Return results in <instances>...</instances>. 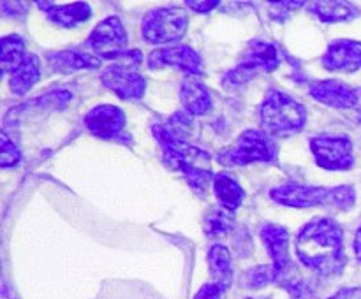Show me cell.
Segmentation results:
<instances>
[{
  "label": "cell",
  "instance_id": "cell-1",
  "mask_svg": "<svg viewBox=\"0 0 361 299\" xmlns=\"http://www.w3.org/2000/svg\"><path fill=\"white\" fill-rule=\"evenodd\" d=\"M296 257L321 276H337L345 267L344 232L331 218L317 217L303 225L295 238Z\"/></svg>",
  "mask_w": 361,
  "mask_h": 299
},
{
  "label": "cell",
  "instance_id": "cell-2",
  "mask_svg": "<svg viewBox=\"0 0 361 299\" xmlns=\"http://www.w3.org/2000/svg\"><path fill=\"white\" fill-rule=\"evenodd\" d=\"M154 134L164 150V162L175 171L182 172L190 186L197 192H204L212 183V157L201 148L192 146L176 137L168 127L155 125Z\"/></svg>",
  "mask_w": 361,
  "mask_h": 299
},
{
  "label": "cell",
  "instance_id": "cell-3",
  "mask_svg": "<svg viewBox=\"0 0 361 299\" xmlns=\"http://www.w3.org/2000/svg\"><path fill=\"white\" fill-rule=\"evenodd\" d=\"M307 122L302 102L281 90H270L261 106V125L268 136H291L300 132Z\"/></svg>",
  "mask_w": 361,
  "mask_h": 299
},
{
  "label": "cell",
  "instance_id": "cell-4",
  "mask_svg": "<svg viewBox=\"0 0 361 299\" xmlns=\"http://www.w3.org/2000/svg\"><path fill=\"white\" fill-rule=\"evenodd\" d=\"M277 157L271 136L264 130L249 129L240 134L238 139L219 153L217 160L222 165H247L254 162H271Z\"/></svg>",
  "mask_w": 361,
  "mask_h": 299
},
{
  "label": "cell",
  "instance_id": "cell-5",
  "mask_svg": "<svg viewBox=\"0 0 361 299\" xmlns=\"http://www.w3.org/2000/svg\"><path fill=\"white\" fill-rule=\"evenodd\" d=\"M189 27V16L180 7H161L150 11L143 20L145 41L150 44H168L175 42L185 35Z\"/></svg>",
  "mask_w": 361,
  "mask_h": 299
},
{
  "label": "cell",
  "instance_id": "cell-6",
  "mask_svg": "<svg viewBox=\"0 0 361 299\" xmlns=\"http://www.w3.org/2000/svg\"><path fill=\"white\" fill-rule=\"evenodd\" d=\"M316 164L328 171H348L355 165L353 141L345 134H319L310 137Z\"/></svg>",
  "mask_w": 361,
  "mask_h": 299
},
{
  "label": "cell",
  "instance_id": "cell-7",
  "mask_svg": "<svg viewBox=\"0 0 361 299\" xmlns=\"http://www.w3.org/2000/svg\"><path fill=\"white\" fill-rule=\"evenodd\" d=\"M127 42H129V35H127L122 20L116 16H109L101 21L92 30L90 39H88V44L97 55H101L102 58L113 60L127 51Z\"/></svg>",
  "mask_w": 361,
  "mask_h": 299
},
{
  "label": "cell",
  "instance_id": "cell-8",
  "mask_svg": "<svg viewBox=\"0 0 361 299\" xmlns=\"http://www.w3.org/2000/svg\"><path fill=\"white\" fill-rule=\"evenodd\" d=\"M271 199L289 208H331V189L324 186H307L298 183L281 185L270 192Z\"/></svg>",
  "mask_w": 361,
  "mask_h": 299
},
{
  "label": "cell",
  "instance_id": "cell-9",
  "mask_svg": "<svg viewBox=\"0 0 361 299\" xmlns=\"http://www.w3.org/2000/svg\"><path fill=\"white\" fill-rule=\"evenodd\" d=\"M150 69H161V67H175L189 76H201L203 74V62L201 56L192 48L183 44L169 46L152 51L148 58Z\"/></svg>",
  "mask_w": 361,
  "mask_h": 299
},
{
  "label": "cell",
  "instance_id": "cell-10",
  "mask_svg": "<svg viewBox=\"0 0 361 299\" xmlns=\"http://www.w3.org/2000/svg\"><path fill=\"white\" fill-rule=\"evenodd\" d=\"M310 95L317 102L334 109H356L360 104V90L338 79L317 81L310 87Z\"/></svg>",
  "mask_w": 361,
  "mask_h": 299
},
{
  "label": "cell",
  "instance_id": "cell-11",
  "mask_svg": "<svg viewBox=\"0 0 361 299\" xmlns=\"http://www.w3.org/2000/svg\"><path fill=\"white\" fill-rule=\"evenodd\" d=\"M279 65H281V53H279L277 46L263 41V39H254L249 42V48L245 49L236 69L250 79L252 74L259 72V70L270 72Z\"/></svg>",
  "mask_w": 361,
  "mask_h": 299
},
{
  "label": "cell",
  "instance_id": "cell-12",
  "mask_svg": "<svg viewBox=\"0 0 361 299\" xmlns=\"http://www.w3.org/2000/svg\"><path fill=\"white\" fill-rule=\"evenodd\" d=\"M324 69L334 72H356L361 69V42L353 39H337L323 55Z\"/></svg>",
  "mask_w": 361,
  "mask_h": 299
},
{
  "label": "cell",
  "instance_id": "cell-13",
  "mask_svg": "<svg viewBox=\"0 0 361 299\" xmlns=\"http://www.w3.org/2000/svg\"><path fill=\"white\" fill-rule=\"evenodd\" d=\"M102 83L115 91L120 98L123 101H137L145 95L147 90V81L141 74L134 72V70H122L116 67H109L104 70L101 76Z\"/></svg>",
  "mask_w": 361,
  "mask_h": 299
},
{
  "label": "cell",
  "instance_id": "cell-14",
  "mask_svg": "<svg viewBox=\"0 0 361 299\" xmlns=\"http://www.w3.org/2000/svg\"><path fill=\"white\" fill-rule=\"evenodd\" d=\"M259 234L271 257V266L275 267L279 278H281L289 267V264H291L288 229L279 224H264L261 227Z\"/></svg>",
  "mask_w": 361,
  "mask_h": 299
},
{
  "label": "cell",
  "instance_id": "cell-15",
  "mask_svg": "<svg viewBox=\"0 0 361 299\" xmlns=\"http://www.w3.org/2000/svg\"><path fill=\"white\" fill-rule=\"evenodd\" d=\"M85 125L94 136L113 137L126 125V113L118 106H97L85 116Z\"/></svg>",
  "mask_w": 361,
  "mask_h": 299
},
{
  "label": "cell",
  "instance_id": "cell-16",
  "mask_svg": "<svg viewBox=\"0 0 361 299\" xmlns=\"http://www.w3.org/2000/svg\"><path fill=\"white\" fill-rule=\"evenodd\" d=\"M41 77V60L34 53H28L23 62L11 72L9 87L16 95H25L32 90Z\"/></svg>",
  "mask_w": 361,
  "mask_h": 299
},
{
  "label": "cell",
  "instance_id": "cell-17",
  "mask_svg": "<svg viewBox=\"0 0 361 299\" xmlns=\"http://www.w3.org/2000/svg\"><path fill=\"white\" fill-rule=\"evenodd\" d=\"M180 98H182V104L185 108V111L190 113V115L201 116L210 111L212 108L210 94L197 81V77H187L183 81L182 88H180Z\"/></svg>",
  "mask_w": 361,
  "mask_h": 299
},
{
  "label": "cell",
  "instance_id": "cell-18",
  "mask_svg": "<svg viewBox=\"0 0 361 299\" xmlns=\"http://www.w3.org/2000/svg\"><path fill=\"white\" fill-rule=\"evenodd\" d=\"M208 266L214 276V284L222 288V292L231 287L233 281V262L231 253L224 245H214L208 252Z\"/></svg>",
  "mask_w": 361,
  "mask_h": 299
},
{
  "label": "cell",
  "instance_id": "cell-19",
  "mask_svg": "<svg viewBox=\"0 0 361 299\" xmlns=\"http://www.w3.org/2000/svg\"><path fill=\"white\" fill-rule=\"evenodd\" d=\"M46 7H49V9H44L46 13H48L49 20H51L53 23L66 28L85 23V21L92 16V7L85 2H74V4H67V6H53V4H46Z\"/></svg>",
  "mask_w": 361,
  "mask_h": 299
},
{
  "label": "cell",
  "instance_id": "cell-20",
  "mask_svg": "<svg viewBox=\"0 0 361 299\" xmlns=\"http://www.w3.org/2000/svg\"><path fill=\"white\" fill-rule=\"evenodd\" d=\"M48 60L53 69L59 70V72H74V70L95 69V67L101 65V60L92 56L90 53H80L74 51V49L53 53L48 56Z\"/></svg>",
  "mask_w": 361,
  "mask_h": 299
},
{
  "label": "cell",
  "instance_id": "cell-21",
  "mask_svg": "<svg viewBox=\"0 0 361 299\" xmlns=\"http://www.w3.org/2000/svg\"><path fill=\"white\" fill-rule=\"evenodd\" d=\"M214 192L221 206L229 211H235L243 203V197H245L240 183L231 174H226V172H221L214 178Z\"/></svg>",
  "mask_w": 361,
  "mask_h": 299
},
{
  "label": "cell",
  "instance_id": "cell-22",
  "mask_svg": "<svg viewBox=\"0 0 361 299\" xmlns=\"http://www.w3.org/2000/svg\"><path fill=\"white\" fill-rule=\"evenodd\" d=\"M310 7L323 23H344L358 16V9L345 2H314Z\"/></svg>",
  "mask_w": 361,
  "mask_h": 299
},
{
  "label": "cell",
  "instance_id": "cell-23",
  "mask_svg": "<svg viewBox=\"0 0 361 299\" xmlns=\"http://www.w3.org/2000/svg\"><path fill=\"white\" fill-rule=\"evenodd\" d=\"M27 56L25 53V41L20 35H7L2 39V51H0V65H2V72H13L23 58Z\"/></svg>",
  "mask_w": 361,
  "mask_h": 299
},
{
  "label": "cell",
  "instance_id": "cell-24",
  "mask_svg": "<svg viewBox=\"0 0 361 299\" xmlns=\"http://www.w3.org/2000/svg\"><path fill=\"white\" fill-rule=\"evenodd\" d=\"M235 225V215L226 208L217 206L204 218V232L208 238H222L228 234Z\"/></svg>",
  "mask_w": 361,
  "mask_h": 299
},
{
  "label": "cell",
  "instance_id": "cell-25",
  "mask_svg": "<svg viewBox=\"0 0 361 299\" xmlns=\"http://www.w3.org/2000/svg\"><path fill=\"white\" fill-rule=\"evenodd\" d=\"M275 280H279V274L271 264L270 266H268V264H261V266L252 267L250 271H247L245 278H243V281H245V287H249V288H261Z\"/></svg>",
  "mask_w": 361,
  "mask_h": 299
},
{
  "label": "cell",
  "instance_id": "cell-26",
  "mask_svg": "<svg viewBox=\"0 0 361 299\" xmlns=\"http://www.w3.org/2000/svg\"><path fill=\"white\" fill-rule=\"evenodd\" d=\"M356 201V193L355 189L349 185H342V186H335L331 189V208L338 211H345L351 210L355 206Z\"/></svg>",
  "mask_w": 361,
  "mask_h": 299
},
{
  "label": "cell",
  "instance_id": "cell-27",
  "mask_svg": "<svg viewBox=\"0 0 361 299\" xmlns=\"http://www.w3.org/2000/svg\"><path fill=\"white\" fill-rule=\"evenodd\" d=\"M0 144H2V167H14V165H18L21 158L20 150L14 144V141L7 137L6 132L0 136Z\"/></svg>",
  "mask_w": 361,
  "mask_h": 299
},
{
  "label": "cell",
  "instance_id": "cell-28",
  "mask_svg": "<svg viewBox=\"0 0 361 299\" xmlns=\"http://www.w3.org/2000/svg\"><path fill=\"white\" fill-rule=\"evenodd\" d=\"M222 288L215 284H204L203 287L197 291L194 299H221Z\"/></svg>",
  "mask_w": 361,
  "mask_h": 299
},
{
  "label": "cell",
  "instance_id": "cell-29",
  "mask_svg": "<svg viewBox=\"0 0 361 299\" xmlns=\"http://www.w3.org/2000/svg\"><path fill=\"white\" fill-rule=\"evenodd\" d=\"M328 299H361V288L351 287V288H341L337 294H334Z\"/></svg>",
  "mask_w": 361,
  "mask_h": 299
},
{
  "label": "cell",
  "instance_id": "cell-30",
  "mask_svg": "<svg viewBox=\"0 0 361 299\" xmlns=\"http://www.w3.org/2000/svg\"><path fill=\"white\" fill-rule=\"evenodd\" d=\"M185 4L189 7H192L194 11H197V13H208V11H212L214 7L219 6V2H192V0H189V2Z\"/></svg>",
  "mask_w": 361,
  "mask_h": 299
},
{
  "label": "cell",
  "instance_id": "cell-31",
  "mask_svg": "<svg viewBox=\"0 0 361 299\" xmlns=\"http://www.w3.org/2000/svg\"><path fill=\"white\" fill-rule=\"evenodd\" d=\"M355 253H356V259L361 262V225L358 231H356V236H355Z\"/></svg>",
  "mask_w": 361,
  "mask_h": 299
},
{
  "label": "cell",
  "instance_id": "cell-32",
  "mask_svg": "<svg viewBox=\"0 0 361 299\" xmlns=\"http://www.w3.org/2000/svg\"><path fill=\"white\" fill-rule=\"evenodd\" d=\"M356 109H358V118L361 120V90H360V104H358V108H356Z\"/></svg>",
  "mask_w": 361,
  "mask_h": 299
}]
</instances>
